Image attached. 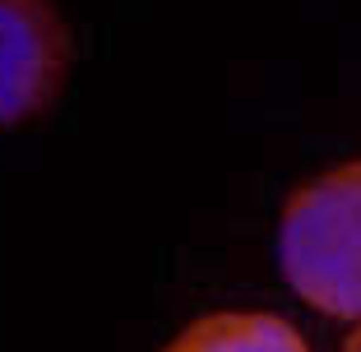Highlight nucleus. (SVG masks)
Instances as JSON below:
<instances>
[{"instance_id":"obj_1","label":"nucleus","mask_w":361,"mask_h":352,"mask_svg":"<svg viewBox=\"0 0 361 352\" xmlns=\"http://www.w3.org/2000/svg\"><path fill=\"white\" fill-rule=\"evenodd\" d=\"M278 265L306 306L361 320V162L324 171L287 200Z\"/></svg>"},{"instance_id":"obj_2","label":"nucleus","mask_w":361,"mask_h":352,"mask_svg":"<svg viewBox=\"0 0 361 352\" xmlns=\"http://www.w3.org/2000/svg\"><path fill=\"white\" fill-rule=\"evenodd\" d=\"M70 75V28L56 0H0V126L32 121Z\"/></svg>"},{"instance_id":"obj_3","label":"nucleus","mask_w":361,"mask_h":352,"mask_svg":"<svg viewBox=\"0 0 361 352\" xmlns=\"http://www.w3.org/2000/svg\"><path fill=\"white\" fill-rule=\"evenodd\" d=\"M162 352H310L287 320L264 310H218L185 324Z\"/></svg>"},{"instance_id":"obj_4","label":"nucleus","mask_w":361,"mask_h":352,"mask_svg":"<svg viewBox=\"0 0 361 352\" xmlns=\"http://www.w3.org/2000/svg\"><path fill=\"white\" fill-rule=\"evenodd\" d=\"M343 352H361V324L348 334V343H343Z\"/></svg>"}]
</instances>
